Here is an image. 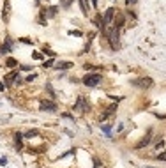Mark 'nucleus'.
<instances>
[{
  "label": "nucleus",
  "instance_id": "obj_17",
  "mask_svg": "<svg viewBox=\"0 0 166 168\" xmlns=\"http://www.w3.org/2000/svg\"><path fill=\"white\" fill-rule=\"evenodd\" d=\"M46 90H48V94H50V96L53 97V99L57 97V96H55V90H53V87H51V83H46Z\"/></svg>",
  "mask_w": 166,
  "mask_h": 168
},
{
  "label": "nucleus",
  "instance_id": "obj_13",
  "mask_svg": "<svg viewBox=\"0 0 166 168\" xmlns=\"http://www.w3.org/2000/svg\"><path fill=\"white\" fill-rule=\"evenodd\" d=\"M18 76H19V75H18V71H13V73H9V75H7L4 80H5V81H13V80H14V81H16Z\"/></svg>",
  "mask_w": 166,
  "mask_h": 168
},
{
  "label": "nucleus",
  "instance_id": "obj_5",
  "mask_svg": "<svg viewBox=\"0 0 166 168\" xmlns=\"http://www.w3.org/2000/svg\"><path fill=\"white\" fill-rule=\"evenodd\" d=\"M118 30L120 28H113L110 32V36H108V39H110V43H111L113 48H118Z\"/></svg>",
  "mask_w": 166,
  "mask_h": 168
},
{
  "label": "nucleus",
  "instance_id": "obj_24",
  "mask_svg": "<svg viewBox=\"0 0 166 168\" xmlns=\"http://www.w3.org/2000/svg\"><path fill=\"white\" fill-rule=\"evenodd\" d=\"M44 53H48L50 57H55V55H57V53H55V51H51V50H46V48H44Z\"/></svg>",
  "mask_w": 166,
  "mask_h": 168
},
{
  "label": "nucleus",
  "instance_id": "obj_33",
  "mask_svg": "<svg viewBox=\"0 0 166 168\" xmlns=\"http://www.w3.org/2000/svg\"><path fill=\"white\" fill-rule=\"evenodd\" d=\"M126 2H127V4H136L138 0H126Z\"/></svg>",
  "mask_w": 166,
  "mask_h": 168
},
{
  "label": "nucleus",
  "instance_id": "obj_34",
  "mask_svg": "<svg viewBox=\"0 0 166 168\" xmlns=\"http://www.w3.org/2000/svg\"><path fill=\"white\" fill-rule=\"evenodd\" d=\"M97 2H99V0H92V5H94V7H97Z\"/></svg>",
  "mask_w": 166,
  "mask_h": 168
},
{
  "label": "nucleus",
  "instance_id": "obj_23",
  "mask_svg": "<svg viewBox=\"0 0 166 168\" xmlns=\"http://www.w3.org/2000/svg\"><path fill=\"white\" fill-rule=\"evenodd\" d=\"M72 0H62V7H69Z\"/></svg>",
  "mask_w": 166,
  "mask_h": 168
},
{
  "label": "nucleus",
  "instance_id": "obj_15",
  "mask_svg": "<svg viewBox=\"0 0 166 168\" xmlns=\"http://www.w3.org/2000/svg\"><path fill=\"white\" fill-rule=\"evenodd\" d=\"M23 136H25V138H32V136H39V131H37V129H30V131H27Z\"/></svg>",
  "mask_w": 166,
  "mask_h": 168
},
{
  "label": "nucleus",
  "instance_id": "obj_7",
  "mask_svg": "<svg viewBox=\"0 0 166 168\" xmlns=\"http://www.w3.org/2000/svg\"><path fill=\"white\" fill-rule=\"evenodd\" d=\"M57 11H58V7H48V9H43V11H41V16L43 18H53L55 14H57Z\"/></svg>",
  "mask_w": 166,
  "mask_h": 168
},
{
  "label": "nucleus",
  "instance_id": "obj_16",
  "mask_svg": "<svg viewBox=\"0 0 166 168\" xmlns=\"http://www.w3.org/2000/svg\"><path fill=\"white\" fill-rule=\"evenodd\" d=\"M5 66H7V67H16V66H18V62H16L13 57H9V58L5 60Z\"/></svg>",
  "mask_w": 166,
  "mask_h": 168
},
{
  "label": "nucleus",
  "instance_id": "obj_12",
  "mask_svg": "<svg viewBox=\"0 0 166 168\" xmlns=\"http://www.w3.org/2000/svg\"><path fill=\"white\" fill-rule=\"evenodd\" d=\"M149 143H150V131H149V134L145 136V138H143V140H141V142H140V143H138L136 147H138V149H141V147H145V145H149Z\"/></svg>",
  "mask_w": 166,
  "mask_h": 168
},
{
  "label": "nucleus",
  "instance_id": "obj_11",
  "mask_svg": "<svg viewBox=\"0 0 166 168\" xmlns=\"http://www.w3.org/2000/svg\"><path fill=\"white\" fill-rule=\"evenodd\" d=\"M14 142H16V147H18V149H21V145H23V143H21V142H23V134H21V133H16V134H14Z\"/></svg>",
  "mask_w": 166,
  "mask_h": 168
},
{
  "label": "nucleus",
  "instance_id": "obj_35",
  "mask_svg": "<svg viewBox=\"0 0 166 168\" xmlns=\"http://www.w3.org/2000/svg\"><path fill=\"white\" fill-rule=\"evenodd\" d=\"M4 89H5V85H4L2 81H0V90H4Z\"/></svg>",
  "mask_w": 166,
  "mask_h": 168
},
{
  "label": "nucleus",
  "instance_id": "obj_25",
  "mask_svg": "<svg viewBox=\"0 0 166 168\" xmlns=\"http://www.w3.org/2000/svg\"><path fill=\"white\" fill-rule=\"evenodd\" d=\"M51 66H53V60H48V62L43 64V67H51Z\"/></svg>",
  "mask_w": 166,
  "mask_h": 168
},
{
  "label": "nucleus",
  "instance_id": "obj_20",
  "mask_svg": "<svg viewBox=\"0 0 166 168\" xmlns=\"http://www.w3.org/2000/svg\"><path fill=\"white\" fill-rule=\"evenodd\" d=\"M74 152H76V149H71V151H67L66 154H62V156H60V159H64L66 156H71V154H74Z\"/></svg>",
  "mask_w": 166,
  "mask_h": 168
},
{
  "label": "nucleus",
  "instance_id": "obj_2",
  "mask_svg": "<svg viewBox=\"0 0 166 168\" xmlns=\"http://www.w3.org/2000/svg\"><path fill=\"white\" fill-rule=\"evenodd\" d=\"M39 110H43V112H57L58 108H57V103L55 101H41V104H39Z\"/></svg>",
  "mask_w": 166,
  "mask_h": 168
},
{
  "label": "nucleus",
  "instance_id": "obj_6",
  "mask_svg": "<svg viewBox=\"0 0 166 168\" xmlns=\"http://www.w3.org/2000/svg\"><path fill=\"white\" fill-rule=\"evenodd\" d=\"M113 16H115V7H110V9H106V13H104V19H102V23H104V27L111 23Z\"/></svg>",
  "mask_w": 166,
  "mask_h": 168
},
{
  "label": "nucleus",
  "instance_id": "obj_29",
  "mask_svg": "<svg viewBox=\"0 0 166 168\" xmlns=\"http://www.w3.org/2000/svg\"><path fill=\"white\" fill-rule=\"evenodd\" d=\"M102 131H104V133H108V134H110V126H102Z\"/></svg>",
  "mask_w": 166,
  "mask_h": 168
},
{
  "label": "nucleus",
  "instance_id": "obj_8",
  "mask_svg": "<svg viewBox=\"0 0 166 168\" xmlns=\"http://www.w3.org/2000/svg\"><path fill=\"white\" fill-rule=\"evenodd\" d=\"M71 67H74V66H72V62H67V60H62V62H58V64H57V67L55 69H62V71H66V69H71Z\"/></svg>",
  "mask_w": 166,
  "mask_h": 168
},
{
  "label": "nucleus",
  "instance_id": "obj_26",
  "mask_svg": "<svg viewBox=\"0 0 166 168\" xmlns=\"http://www.w3.org/2000/svg\"><path fill=\"white\" fill-rule=\"evenodd\" d=\"M35 76H37V75H30V76H27L25 81H32V80H35Z\"/></svg>",
  "mask_w": 166,
  "mask_h": 168
},
{
  "label": "nucleus",
  "instance_id": "obj_3",
  "mask_svg": "<svg viewBox=\"0 0 166 168\" xmlns=\"http://www.w3.org/2000/svg\"><path fill=\"white\" fill-rule=\"evenodd\" d=\"M152 78H140V80H133V85L136 87H141V89H147V87H152Z\"/></svg>",
  "mask_w": 166,
  "mask_h": 168
},
{
  "label": "nucleus",
  "instance_id": "obj_30",
  "mask_svg": "<svg viewBox=\"0 0 166 168\" xmlns=\"http://www.w3.org/2000/svg\"><path fill=\"white\" fill-rule=\"evenodd\" d=\"M83 67H85L87 71H90V69H94V66H90V64H85V66H83Z\"/></svg>",
  "mask_w": 166,
  "mask_h": 168
},
{
  "label": "nucleus",
  "instance_id": "obj_9",
  "mask_svg": "<svg viewBox=\"0 0 166 168\" xmlns=\"http://www.w3.org/2000/svg\"><path fill=\"white\" fill-rule=\"evenodd\" d=\"M13 50V41L11 39H5V43L2 44V48H0V53H7V51Z\"/></svg>",
  "mask_w": 166,
  "mask_h": 168
},
{
  "label": "nucleus",
  "instance_id": "obj_32",
  "mask_svg": "<svg viewBox=\"0 0 166 168\" xmlns=\"http://www.w3.org/2000/svg\"><path fill=\"white\" fill-rule=\"evenodd\" d=\"M21 69H23V71H30L32 67H30V66H21Z\"/></svg>",
  "mask_w": 166,
  "mask_h": 168
},
{
  "label": "nucleus",
  "instance_id": "obj_19",
  "mask_svg": "<svg viewBox=\"0 0 166 168\" xmlns=\"http://www.w3.org/2000/svg\"><path fill=\"white\" fill-rule=\"evenodd\" d=\"M7 13H9V2H5V4H4V11H2L4 18H7Z\"/></svg>",
  "mask_w": 166,
  "mask_h": 168
},
{
  "label": "nucleus",
  "instance_id": "obj_14",
  "mask_svg": "<svg viewBox=\"0 0 166 168\" xmlns=\"http://www.w3.org/2000/svg\"><path fill=\"white\" fill-rule=\"evenodd\" d=\"M124 22H126V18H124L122 14H118V18L115 19V28H120V27L124 25Z\"/></svg>",
  "mask_w": 166,
  "mask_h": 168
},
{
  "label": "nucleus",
  "instance_id": "obj_4",
  "mask_svg": "<svg viewBox=\"0 0 166 168\" xmlns=\"http://www.w3.org/2000/svg\"><path fill=\"white\" fill-rule=\"evenodd\" d=\"M74 110H80V112H87L88 110V103H87V99L83 97V96L78 97V101L74 104Z\"/></svg>",
  "mask_w": 166,
  "mask_h": 168
},
{
  "label": "nucleus",
  "instance_id": "obj_27",
  "mask_svg": "<svg viewBox=\"0 0 166 168\" xmlns=\"http://www.w3.org/2000/svg\"><path fill=\"white\" fill-rule=\"evenodd\" d=\"M69 34H71V36H81V32H80V30H76V32H74V30H71Z\"/></svg>",
  "mask_w": 166,
  "mask_h": 168
},
{
  "label": "nucleus",
  "instance_id": "obj_18",
  "mask_svg": "<svg viewBox=\"0 0 166 168\" xmlns=\"http://www.w3.org/2000/svg\"><path fill=\"white\" fill-rule=\"evenodd\" d=\"M80 7H81V13L87 16V5H85V0H80Z\"/></svg>",
  "mask_w": 166,
  "mask_h": 168
},
{
  "label": "nucleus",
  "instance_id": "obj_28",
  "mask_svg": "<svg viewBox=\"0 0 166 168\" xmlns=\"http://www.w3.org/2000/svg\"><path fill=\"white\" fill-rule=\"evenodd\" d=\"M155 147H157V149H161V147H164V142H163V140H159V142H157V145H155Z\"/></svg>",
  "mask_w": 166,
  "mask_h": 168
},
{
  "label": "nucleus",
  "instance_id": "obj_1",
  "mask_svg": "<svg viewBox=\"0 0 166 168\" xmlns=\"http://www.w3.org/2000/svg\"><path fill=\"white\" fill-rule=\"evenodd\" d=\"M101 80H102V78H101L99 73H94V75H87L85 78H83V83H85L87 87H96Z\"/></svg>",
  "mask_w": 166,
  "mask_h": 168
},
{
  "label": "nucleus",
  "instance_id": "obj_21",
  "mask_svg": "<svg viewBox=\"0 0 166 168\" xmlns=\"http://www.w3.org/2000/svg\"><path fill=\"white\" fill-rule=\"evenodd\" d=\"M35 60H41V58H43V53H41V51H34V55H32Z\"/></svg>",
  "mask_w": 166,
  "mask_h": 168
},
{
  "label": "nucleus",
  "instance_id": "obj_31",
  "mask_svg": "<svg viewBox=\"0 0 166 168\" xmlns=\"http://www.w3.org/2000/svg\"><path fill=\"white\" fill-rule=\"evenodd\" d=\"M5 163H7V159H5V157H0V165H2V166H4Z\"/></svg>",
  "mask_w": 166,
  "mask_h": 168
},
{
  "label": "nucleus",
  "instance_id": "obj_10",
  "mask_svg": "<svg viewBox=\"0 0 166 168\" xmlns=\"http://www.w3.org/2000/svg\"><path fill=\"white\" fill-rule=\"evenodd\" d=\"M115 110H117V104H111V106H108V108H106V112L102 113V119H108L110 115L115 113Z\"/></svg>",
  "mask_w": 166,
  "mask_h": 168
},
{
  "label": "nucleus",
  "instance_id": "obj_36",
  "mask_svg": "<svg viewBox=\"0 0 166 168\" xmlns=\"http://www.w3.org/2000/svg\"><path fill=\"white\" fill-rule=\"evenodd\" d=\"M34 2H35V4H39V2H41V0H34Z\"/></svg>",
  "mask_w": 166,
  "mask_h": 168
},
{
  "label": "nucleus",
  "instance_id": "obj_22",
  "mask_svg": "<svg viewBox=\"0 0 166 168\" xmlns=\"http://www.w3.org/2000/svg\"><path fill=\"white\" fill-rule=\"evenodd\" d=\"M157 159H159V161H166V151L161 152V154H157Z\"/></svg>",
  "mask_w": 166,
  "mask_h": 168
}]
</instances>
